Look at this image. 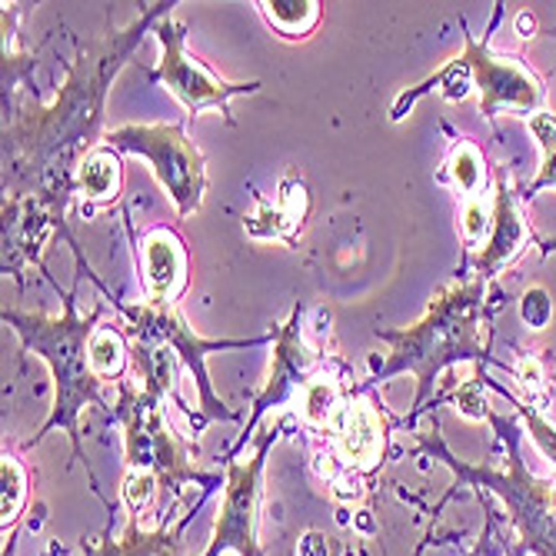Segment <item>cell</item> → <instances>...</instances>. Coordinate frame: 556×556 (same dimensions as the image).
I'll return each mask as SVG.
<instances>
[{
	"instance_id": "18",
	"label": "cell",
	"mask_w": 556,
	"mask_h": 556,
	"mask_svg": "<svg viewBox=\"0 0 556 556\" xmlns=\"http://www.w3.org/2000/svg\"><path fill=\"white\" fill-rule=\"evenodd\" d=\"M117 190H121V161L111 147L100 143L80 161V167L74 174V193L100 204V200H114Z\"/></svg>"
},
{
	"instance_id": "22",
	"label": "cell",
	"mask_w": 556,
	"mask_h": 556,
	"mask_svg": "<svg viewBox=\"0 0 556 556\" xmlns=\"http://www.w3.org/2000/svg\"><path fill=\"white\" fill-rule=\"evenodd\" d=\"M446 174L453 180L467 200H473L486 180V161H483V150L473 140H457L450 150V161H446Z\"/></svg>"
},
{
	"instance_id": "14",
	"label": "cell",
	"mask_w": 556,
	"mask_h": 556,
	"mask_svg": "<svg viewBox=\"0 0 556 556\" xmlns=\"http://www.w3.org/2000/svg\"><path fill=\"white\" fill-rule=\"evenodd\" d=\"M137 261L143 270V287H147V300H177L187 287V274H190V257L184 240L167 230V227H154L137 247Z\"/></svg>"
},
{
	"instance_id": "24",
	"label": "cell",
	"mask_w": 556,
	"mask_h": 556,
	"mask_svg": "<svg viewBox=\"0 0 556 556\" xmlns=\"http://www.w3.org/2000/svg\"><path fill=\"white\" fill-rule=\"evenodd\" d=\"M24 503H27V470L21 467L17 457L4 453V460H0V527L14 530L24 514Z\"/></svg>"
},
{
	"instance_id": "23",
	"label": "cell",
	"mask_w": 556,
	"mask_h": 556,
	"mask_svg": "<svg viewBox=\"0 0 556 556\" xmlns=\"http://www.w3.org/2000/svg\"><path fill=\"white\" fill-rule=\"evenodd\" d=\"M130 361V343L121 330H97L90 340V367L100 380H117Z\"/></svg>"
},
{
	"instance_id": "6",
	"label": "cell",
	"mask_w": 556,
	"mask_h": 556,
	"mask_svg": "<svg viewBox=\"0 0 556 556\" xmlns=\"http://www.w3.org/2000/svg\"><path fill=\"white\" fill-rule=\"evenodd\" d=\"M114 307L124 317L121 333L127 340L167 343L177 353L180 364L190 370V377L197 383L200 410H204L207 420H227V424L240 420V414L230 410L227 403L214 393V383H211V374H207V357H211V353H220V350H247V346L274 343V333L247 337V340H207V337H200L184 320V314L177 311V303H170V300H140V303H121V300H114Z\"/></svg>"
},
{
	"instance_id": "4",
	"label": "cell",
	"mask_w": 556,
	"mask_h": 556,
	"mask_svg": "<svg viewBox=\"0 0 556 556\" xmlns=\"http://www.w3.org/2000/svg\"><path fill=\"white\" fill-rule=\"evenodd\" d=\"M486 420L493 424L503 450H507V467H480L470 460H460L453 453L440 430H427L417 440V453H427V457L440 460L457 486H467L473 493H493L503 507H507V517L517 530V553H533V556H556V480H540L530 473L523 450H520V430L514 420L500 417L493 407L486 414Z\"/></svg>"
},
{
	"instance_id": "11",
	"label": "cell",
	"mask_w": 556,
	"mask_h": 556,
	"mask_svg": "<svg viewBox=\"0 0 556 556\" xmlns=\"http://www.w3.org/2000/svg\"><path fill=\"white\" fill-rule=\"evenodd\" d=\"M274 353H270V374H267V383L264 390L254 396V410L243 420V433L240 440L233 443V450L227 453L230 460L240 457V450L247 446V440L254 437V430L264 424V417L277 407H287L300 396V390L314 380V370L320 364V353L317 346L307 343L303 337V303H296L293 314L287 317V324L274 327Z\"/></svg>"
},
{
	"instance_id": "1",
	"label": "cell",
	"mask_w": 556,
	"mask_h": 556,
	"mask_svg": "<svg viewBox=\"0 0 556 556\" xmlns=\"http://www.w3.org/2000/svg\"><path fill=\"white\" fill-rule=\"evenodd\" d=\"M177 4H150L130 27L108 30L80 47L50 104L17 111L4 124V190L11 204L64 220L80 161L104 143V104L143 34Z\"/></svg>"
},
{
	"instance_id": "7",
	"label": "cell",
	"mask_w": 556,
	"mask_h": 556,
	"mask_svg": "<svg viewBox=\"0 0 556 556\" xmlns=\"http://www.w3.org/2000/svg\"><path fill=\"white\" fill-rule=\"evenodd\" d=\"M104 147L143 157L161 190L170 197L177 217H193L204 207L207 161L187 137V124H124L104 134Z\"/></svg>"
},
{
	"instance_id": "29",
	"label": "cell",
	"mask_w": 556,
	"mask_h": 556,
	"mask_svg": "<svg viewBox=\"0 0 556 556\" xmlns=\"http://www.w3.org/2000/svg\"><path fill=\"white\" fill-rule=\"evenodd\" d=\"M493 527H496V517L490 514L486 523H483V533H480L477 546L470 549V556H493Z\"/></svg>"
},
{
	"instance_id": "21",
	"label": "cell",
	"mask_w": 556,
	"mask_h": 556,
	"mask_svg": "<svg viewBox=\"0 0 556 556\" xmlns=\"http://www.w3.org/2000/svg\"><path fill=\"white\" fill-rule=\"evenodd\" d=\"M340 407H343V390L333 377H314L300 390V417L314 430H327Z\"/></svg>"
},
{
	"instance_id": "16",
	"label": "cell",
	"mask_w": 556,
	"mask_h": 556,
	"mask_svg": "<svg viewBox=\"0 0 556 556\" xmlns=\"http://www.w3.org/2000/svg\"><path fill=\"white\" fill-rule=\"evenodd\" d=\"M130 343V364L140 380V393L150 400H167L174 393V377L180 367V357L167 343L154 340H127Z\"/></svg>"
},
{
	"instance_id": "10",
	"label": "cell",
	"mask_w": 556,
	"mask_h": 556,
	"mask_svg": "<svg viewBox=\"0 0 556 556\" xmlns=\"http://www.w3.org/2000/svg\"><path fill=\"white\" fill-rule=\"evenodd\" d=\"M280 424L264 427V437L247 464L224 457V503L217 510L214 536L204 556H264L261 536H257V514H261V493H264V467L277 443Z\"/></svg>"
},
{
	"instance_id": "9",
	"label": "cell",
	"mask_w": 556,
	"mask_h": 556,
	"mask_svg": "<svg viewBox=\"0 0 556 556\" xmlns=\"http://www.w3.org/2000/svg\"><path fill=\"white\" fill-rule=\"evenodd\" d=\"M503 21V4H493V21L486 27V37L477 40L470 30H467V21L460 17V34H464V54L453 58L464 74L470 77L473 90H480V114L486 121H493L500 111H517L523 117H533L543 108L546 100V90L543 84L517 61L510 58H500L490 50V34L496 30V24Z\"/></svg>"
},
{
	"instance_id": "19",
	"label": "cell",
	"mask_w": 556,
	"mask_h": 556,
	"mask_svg": "<svg viewBox=\"0 0 556 556\" xmlns=\"http://www.w3.org/2000/svg\"><path fill=\"white\" fill-rule=\"evenodd\" d=\"M527 130H530V137L536 140L540 154H543L536 177L520 190L523 200H533L543 190H556V117L549 111H540V114L527 117Z\"/></svg>"
},
{
	"instance_id": "5",
	"label": "cell",
	"mask_w": 556,
	"mask_h": 556,
	"mask_svg": "<svg viewBox=\"0 0 556 556\" xmlns=\"http://www.w3.org/2000/svg\"><path fill=\"white\" fill-rule=\"evenodd\" d=\"M114 420L124 427V467L134 477H150L161 493L180 500V493L193 483L207 493L220 486L217 473H204L193 467L190 443L174 433L164 403L150 400L134 383H121V396L114 403Z\"/></svg>"
},
{
	"instance_id": "25",
	"label": "cell",
	"mask_w": 556,
	"mask_h": 556,
	"mask_svg": "<svg viewBox=\"0 0 556 556\" xmlns=\"http://www.w3.org/2000/svg\"><path fill=\"white\" fill-rule=\"evenodd\" d=\"M503 396H507V400L514 403L517 414L523 417V424H527V430H530V437H533L536 446L543 450V457L556 467V427H549L546 417L536 414L533 400H527V396H520V393H510V390H503Z\"/></svg>"
},
{
	"instance_id": "2",
	"label": "cell",
	"mask_w": 556,
	"mask_h": 556,
	"mask_svg": "<svg viewBox=\"0 0 556 556\" xmlns=\"http://www.w3.org/2000/svg\"><path fill=\"white\" fill-rule=\"evenodd\" d=\"M490 314H493L490 283L473 274L453 277L430 296L427 311L417 324L403 330H380V327L374 330V337L383 340L390 353L383 357V364L374 361L370 380L361 390L410 374L417 380V396H414V414L407 424L414 427L417 417L427 410L433 383L443 370L457 364H473L477 370H483L493 361L490 357Z\"/></svg>"
},
{
	"instance_id": "27",
	"label": "cell",
	"mask_w": 556,
	"mask_h": 556,
	"mask_svg": "<svg viewBox=\"0 0 556 556\" xmlns=\"http://www.w3.org/2000/svg\"><path fill=\"white\" fill-rule=\"evenodd\" d=\"M490 220H493V211H486V204L480 200H464V211H460V233L470 247H483L486 233H490Z\"/></svg>"
},
{
	"instance_id": "28",
	"label": "cell",
	"mask_w": 556,
	"mask_h": 556,
	"mask_svg": "<svg viewBox=\"0 0 556 556\" xmlns=\"http://www.w3.org/2000/svg\"><path fill=\"white\" fill-rule=\"evenodd\" d=\"M483 370L473 374V380H467L457 393H453V403H457V410L467 417V420H486L490 414V403L483 396Z\"/></svg>"
},
{
	"instance_id": "26",
	"label": "cell",
	"mask_w": 556,
	"mask_h": 556,
	"mask_svg": "<svg viewBox=\"0 0 556 556\" xmlns=\"http://www.w3.org/2000/svg\"><path fill=\"white\" fill-rule=\"evenodd\" d=\"M517 311H520V320L530 330H543L553 320V300H549V293L543 287H527L520 303H517Z\"/></svg>"
},
{
	"instance_id": "13",
	"label": "cell",
	"mask_w": 556,
	"mask_h": 556,
	"mask_svg": "<svg viewBox=\"0 0 556 556\" xmlns=\"http://www.w3.org/2000/svg\"><path fill=\"white\" fill-rule=\"evenodd\" d=\"M340 460L353 470H374L387 450V424L367 396H350L327 427Z\"/></svg>"
},
{
	"instance_id": "20",
	"label": "cell",
	"mask_w": 556,
	"mask_h": 556,
	"mask_svg": "<svg viewBox=\"0 0 556 556\" xmlns=\"http://www.w3.org/2000/svg\"><path fill=\"white\" fill-rule=\"evenodd\" d=\"M264 17L274 30L283 37H311V30L320 24V4L317 0H264Z\"/></svg>"
},
{
	"instance_id": "15",
	"label": "cell",
	"mask_w": 556,
	"mask_h": 556,
	"mask_svg": "<svg viewBox=\"0 0 556 556\" xmlns=\"http://www.w3.org/2000/svg\"><path fill=\"white\" fill-rule=\"evenodd\" d=\"M204 503V496L193 500V507L184 514V520L177 527L161 523L154 530H143L140 520L127 517L124 533L114 540L111 533H104L100 540H80V556H184V530L193 517V510Z\"/></svg>"
},
{
	"instance_id": "12",
	"label": "cell",
	"mask_w": 556,
	"mask_h": 556,
	"mask_svg": "<svg viewBox=\"0 0 556 556\" xmlns=\"http://www.w3.org/2000/svg\"><path fill=\"white\" fill-rule=\"evenodd\" d=\"M493 220H490V233L483 240V247L470 261V274L480 280H493L500 270H507L530 243V227L520 214V197L510 187L507 174L496 170V187H493Z\"/></svg>"
},
{
	"instance_id": "30",
	"label": "cell",
	"mask_w": 556,
	"mask_h": 556,
	"mask_svg": "<svg viewBox=\"0 0 556 556\" xmlns=\"http://www.w3.org/2000/svg\"><path fill=\"white\" fill-rule=\"evenodd\" d=\"M54 549H58V546H54ZM54 549H50V553H47V556H54Z\"/></svg>"
},
{
	"instance_id": "8",
	"label": "cell",
	"mask_w": 556,
	"mask_h": 556,
	"mask_svg": "<svg viewBox=\"0 0 556 556\" xmlns=\"http://www.w3.org/2000/svg\"><path fill=\"white\" fill-rule=\"evenodd\" d=\"M154 37L161 43V64L150 71V80L164 84L187 111V121H193L204 111H220L227 124H233L230 100L243 93H257L264 84L261 80H224L214 74L204 61L190 58L187 50V24L170 11L157 27Z\"/></svg>"
},
{
	"instance_id": "17",
	"label": "cell",
	"mask_w": 556,
	"mask_h": 556,
	"mask_svg": "<svg viewBox=\"0 0 556 556\" xmlns=\"http://www.w3.org/2000/svg\"><path fill=\"white\" fill-rule=\"evenodd\" d=\"M303 217H307V193H303V184H296L293 177L283 180L280 187V204H264L261 214L247 217L243 227L250 237H261V240H283L290 237L293 227L303 224Z\"/></svg>"
},
{
	"instance_id": "3",
	"label": "cell",
	"mask_w": 556,
	"mask_h": 556,
	"mask_svg": "<svg viewBox=\"0 0 556 556\" xmlns=\"http://www.w3.org/2000/svg\"><path fill=\"white\" fill-rule=\"evenodd\" d=\"M100 317H104V303H97L87 317L77 314V287L64 296V311L58 317L14 307H4V314H0V320L21 337L24 350L47 364L50 380H54L50 417L27 440V446H37L47 433L61 430L74 446V460H84L80 417L87 407H104V396H100V383L104 380L90 367V340L97 333Z\"/></svg>"
}]
</instances>
